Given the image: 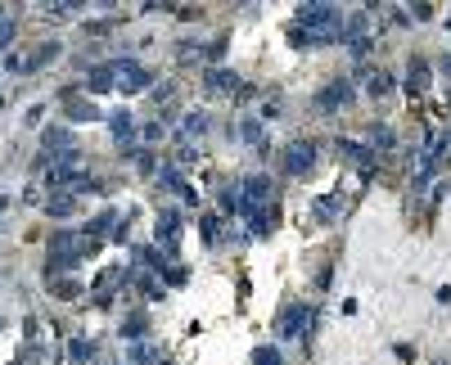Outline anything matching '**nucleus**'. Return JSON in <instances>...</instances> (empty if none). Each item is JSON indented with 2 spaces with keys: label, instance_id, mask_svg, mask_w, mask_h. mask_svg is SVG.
Returning a JSON list of instances; mask_svg holds the SVG:
<instances>
[{
  "label": "nucleus",
  "instance_id": "nucleus-1",
  "mask_svg": "<svg viewBox=\"0 0 451 365\" xmlns=\"http://www.w3.org/2000/svg\"><path fill=\"white\" fill-rule=\"evenodd\" d=\"M298 23L307 27V32H330V36H339L343 9L339 5H325V0H312V5H298Z\"/></svg>",
  "mask_w": 451,
  "mask_h": 365
},
{
  "label": "nucleus",
  "instance_id": "nucleus-2",
  "mask_svg": "<svg viewBox=\"0 0 451 365\" xmlns=\"http://www.w3.org/2000/svg\"><path fill=\"white\" fill-rule=\"evenodd\" d=\"M307 325H312V306L307 302H289L280 311V320H275V334H280V339H303Z\"/></svg>",
  "mask_w": 451,
  "mask_h": 365
},
{
  "label": "nucleus",
  "instance_id": "nucleus-3",
  "mask_svg": "<svg viewBox=\"0 0 451 365\" xmlns=\"http://www.w3.org/2000/svg\"><path fill=\"white\" fill-rule=\"evenodd\" d=\"M352 95H357V91H352V81H348V77H339V81H330L321 95H316V109H321V113L348 109V104H352Z\"/></svg>",
  "mask_w": 451,
  "mask_h": 365
},
{
  "label": "nucleus",
  "instance_id": "nucleus-4",
  "mask_svg": "<svg viewBox=\"0 0 451 365\" xmlns=\"http://www.w3.org/2000/svg\"><path fill=\"white\" fill-rule=\"evenodd\" d=\"M316 167V145L312 140H293L289 149H284V171L289 176H303V171H312Z\"/></svg>",
  "mask_w": 451,
  "mask_h": 365
},
{
  "label": "nucleus",
  "instance_id": "nucleus-5",
  "mask_svg": "<svg viewBox=\"0 0 451 365\" xmlns=\"http://www.w3.org/2000/svg\"><path fill=\"white\" fill-rule=\"evenodd\" d=\"M339 153H343V158H348V162H352V167H357V171H361V176H370V171H375V158H379V153H375V149H366V145H357V140H339Z\"/></svg>",
  "mask_w": 451,
  "mask_h": 365
},
{
  "label": "nucleus",
  "instance_id": "nucleus-6",
  "mask_svg": "<svg viewBox=\"0 0 451 365\" xmlns=\"http://www.w3.org/2000/svg\"><path fill=\"white\" fill-rule=\"evenodd\" d=\"M86 91H91V95L118 91V59H113V63H100V68H91V81H86Z\"/></svg>",
  "mask_w": 451,
  "mask_h": 365
},
{
  "label": "nucleus",
  "instance_id": "nucleus-7",
  "mask_svg": "<svg viewBox=\"0 0 451 365\" xmlns=\"http://www.w3.org/2000/svg\"><path fill=\"white\" fill-rule=\"evenodd\" d=\"M176 239H181V212H176V208H167V212L158 217V244L162 248H176Z\"/></svg>",
  "mask_w": 451,
  "mask_h": 365
},
{
  "label": "nucleus",
  "instance_id": "nucleus-8",
  "mask_svg": "<svg viewBox=\"0 0 451 365\" xmlns=\"http://www.w3.org/2000/svg\"><path fill=\"white\" fill-rule=\"evenodd\" d=\"M59 50H63L59 41H45V45H36V54H32V59H23V72H36V68H45L50 59H59Z\"/></svg>",
  "mask_w": 451,
  "mask_h": 365
},
{
  "label": "nucleus",
  "instance_id": "nucleus-9",
  "mask_svg": "<svg viewBox=\"0 0 451 365\" xmlns=\"http://www.w3.org/2000/svg\"><path fill=\"white\" fill-rule=\"evenodd\" d=\"M248 226H253L257 239H266L271 226H275V208H248Z\"/></svg>",
  "mask_w": 451,
  "mask_h": 365
},
{
  "label": "nucleus",
  "instance_id": "nucleus-10",
  "mask_svg": "<svg viewBox=\"0 0 451 365\" xmlns=\"http://www.w3.org/2000/svg\"><path fill=\"white\" fill-rule=\"evenodd\" d=\"M145 329H149V316L145 311H131L127 320H122V339H131V343H145Z\"/></svg>",
  "mask_w": 451,
  "mask_h": 365
},
{
  "label": "nucleus",
  "instance_id": "nucleus-11",
  "mask_svg": "<svg viewBox=\"0 0 451 365\" xmlns=\"http://www.w3.org/2000/svg\"><path fill=\"white\" fill-rule=\"evenodd\" d=\"M181 136H185V140H199V136H208V113H204V109L185 113V122H181Z\"/></svg>",
  "mask_w": 451,
  "mask_h": 365
},
{
  "label": "nucleus",
  "instance_id": "nucleus-12",
  "mask_svg": "<svg viewBox=\"0 0 451 365\" xmlns=\"http://www.w3.org/2000/svg\"><path fill=\"white\" fill-rule=\"evenodd\" d=\"M406 91H411V95L429 91V63H425V59H411V72H406Z\"/></svg>",
  "mask_w": 451,
  "mask_h": 365
},
{
  "label": "nucleus",
  "instance_id": "nucleus-13",
  "mask_svg": "<svg viewBox=\"0 0 451 365\" xmlns=\"http://www.w3.org/2000/svg\"><path fill=\"white\" fill-rule=\"evenodd\" d=\"M45 149H59V153H72V149H77L72 131H68V127H50V131H45Z\"/></svg>",
  "mask_w": 451,
  "mask_h": 365
},
{
  "label": "nucleus",
  "instance_id": "nucleus-14",
  "mask_svg": "<svg viewBox=\"0 0 451 365\" xmlns=\"http://www.w3.org/2000/svg\"><path fill=\"white\" fill-rule=\"evenodd\" d=\"M222 212H239V217H248V199H244V189H239V185L222 189Z\"/></svg>",
  "mask_w": 451,
  "mask_h": 365
},
{
  "label": "nucleus",
  "instance_id": "nucleus-15",
  "mask_svg": "<svg viewBox=\"0 0 451 365\" xmlns=\"http://www.w3.org/2000/svg\"><path fill=\"white\" fill-rule=\"evenodd\" d=\"M204 81L213 86V91H235V86H244V81H239V77L230 72V68H208V77H204Z\"/></svg>",
  "mask_w": 451,
  "mask_h": 365
},
{
  "label": "nucleus",
  "instance_id": "nucleus-16",
  "mask_svg": "<svg viewBox=\"0 0 451 365\" xmlns=\"http://www.w3.org/2000/svg\"><path fill=\"white\" fill-rule=\"evenodd\" d=\"M366 140H370V145H375V149H392V145H397V136H392V127H383V122H375V127L366 131Z\"/></svg>",
  "mask_w": 451,
  "mask_h": 365
},
{
  "label": "nucleus",
  "instance_id": "nucleus-17",
  "mask_svg": "<svg viewBox=\"0 0 451 365\" xmlns=\"http://www.w3.org/2000/svg\"><path fill=\"white\" fill-rule=\"evenodd\" d=\"M113 136H118V140H131V136H136V118H131V113L127 109H122V113H113Z\"/></svg>",
  "mask_w": 451,
  "mask_h": 365
},
{
  "label": "nucleus",
  "instance_id": "nucleus-18",
  "mask_svg": "<svg viewBox=\"0 0 451 365\" xmlns=\"http://www.w3.org/2000/svg\"><path fill=\"white\" fill-rule=\"evenodd\" d=\"M366 91H370V95H375V100H383V95H388V91H392V72H383V68H379V72H370V81H366Z\"/></svg>",
  "mask_w": 451,
  "mask_h": 365
},
{
  "label": "nucleus",
  "instance_id": "nucleus-19",
  "mask_svg": "<svg viewBox=\"0 0 451 365\" xmlns=\"http://www.w3.org/2000/svg\"><path fill=\"white\" fill-rule=\"evenodd\" d=\"M45 208H50V217H72L77 199H72V194H54V199H50V203H45Z\"/></svg>",
  "mask_w": 451,
  "mask_h": 365
},
{
  "label": "nucleus",
  "instance_id": "nucleus-20",
  "mask_svg": "<svg viewBox=\"0 0 451 365\" xmlns=\"http://www.w3.org/2000/svg\"><path fill=\"white\" fill-rule=\"evenodd\" d=\"M14 36H18V18L14 14H0V50H9Z\"/></svg>",
  "mask_w": 451,
  "mask_h": 365
},
{
  "label": "nucleus",
  "instance_id": "nucleus-21",
  "mask_svg": "<svg viewBox=\"0 0 451 365\" xmlns=\"http://www.w3.org/2000/svg\"><path fill=\"white\" fill-rule=\"evenodd\" d=\"M253 365H284V357L271 348V343H262V348H253Z\"/></svg>",
  "mask_w": 451,
  "mask_h": 365
},
{
  "label": "nucleus",
  "instance_id": "nucleus-22",
  "mask_svg": "<svg viewBox=\"0 0 451 365\" xmlns=\"http://www.w3.org/2000/svg\"><path fill=\"white\" fill-rule=\"evenodd\" d=\"M63 104H68V118H77V122H82V118H100V113H95V104H86V100H63Z\"/></svg>",
  "mask_w": 451,
  "mask_h": 365
},
{
  "label": "nucleus",
  "instance_id": "nucleus-23",
  "mask_svg": "<svg viewBox=\"0 0 451 365\" xmlns=\"http://www.w3.org/2000/svg\"><path fill=\"white\" fill-rule=\"evenodd\" d=\"M217 230H222V217L208 212V217H204V239H208V244H217Z\"/></svg>",
  "mask_w": 451,
  "mask_h": 365
},
{
  "label": "nucleus",
  "instance_id": "nucleus-24",
  "mask_svg": "<svg viewBox=\"0 0 451 365\" xmlns=\"http://www.w3.org/2000/svg\"><path fill=\"white\" fill-rule=\"evenodd\" d=\"M131 361H136V365L153 361V348H149V343H136V348H131Z\"/></svg>",
  "mask_w": 451,
  "mask_h": 365
},
{
  "label": "nucleus",
  "instance_id": "nucleus-25",
  "mask_svg": "<svg viewBox=\"0 0 451 365\" xmlns=\"http://www.w3.org/2000/svg\"><path fill=\"white\" fill-rule=\"evenodd\" d=\"M348 54H352V59H366V54H370V36H361V41H352V45H348Z\"/></svg>",
  "mask_w": 451,
  "mask_h": 365
},
{
  "label": "nucleus",
  "instance_id": "nucleus-26",
  "mask_svg": "<svg viewBox=\"0 0 451 365\" xmlns=\"http://www.w3.org/2000/svg\"><path fill=\"white\" fill-rule=\"evenodd\" d=\"M239 136H244V140H262V122H244V127H239Z\"/></svg>",
  "mask_w": 451,
  "mask_h": 365
},
{
  "label": "nucleus",
  "instance_id": "nucleus-27",
  "mask_svg": "<svg viewBox=\"0 0 451 365\" xmlns=\"http://www.w3.org/2000/svg\"><path fill=\"white\" fill-rule=\"evenodd\" d=\"M131 158H136V167H140V171H153V153H149V149H140V153H131Z\"/></svg>",
  "mask_w": 451,
  "mask_h": 365
},
{
  "label": "nucleus",
  "instance_id": "nucleus-28",
  "mask_svg": "<svg viewBox=\"0 0 451 365\" xmlns=\"http://www.w3.org/2000/svg\"><path fill=\"white\" fill-rule=\"evenodd\" d=\"M162 131H167V122H149V127H145V140H162Z\"/></svg>",
  "mask_w": 451,
  "mask_h": 365
},
{
  "label": "nucleus",
  "instance_id": "nucleus-29",
  "mask_svg": "<svg viewBox=\"0 0 451 365\" xmlns=\"http://www.w3.org/2000/svg\"><path fill=\"white\" fill-rule=\"evenodd\" d=\"M411 14H415V23H429V18H434V5H415Z\"/></svg>",
  "mask_w": 451,
  "mask_h": 365
},
{
  "label": "nucleus",
  "instance_id": "nucleus-30",
  "mask_svg": "<svg viewBox=\"0 0 451 365\" xmlns=\"http://www.w3.org/2000/svg\"><path fill=\"white\" fill-rule=\"evenodd\" d=\"M72 357H77V361H91V348H86L82 339H72Z\"/></svg>",
  "mask_w": 451,
  "mask_h": 365
},
{
  "label": "nucleus",
  "instance_id": "nucleus-31",
  "mask_svg": "<svg viewBox=\"0 0 451 365\" xmlns=\"http://www.w3.org/2000/svg\"><path fill=\"white\" fill-rule=\"evenodd\" d=\"M176 18H185V23H194V18H199V9H194V5H181V9H176Z\"/></svg>",
  "mask_w": 451,
  "mask_h": 365
},
{
  "label": "nucleus",
  "instance_id": "nucleus-32",
  "mask_svg": "<svg viewBox=\"0 0 451 365\" xmlns=\"http://www.w3.org/2000/svg\"><path fill=\"white\" fill-rule=\"evenodd\" d=\"M438 68H443V72L451 77V54H447V59H443V63H438Z\"/></svg>",
  "mask_w": 451,
  "mask_h": 365
},
{
  "label": "nucleus",
  "instance_id": "nucleus-33",
  "mask_svg": "<svg viewBox=\"0 0 451 365\" xmlns=\"http://www.w3.org/2000/svg\"><path fill=\"white\" fill-rule=\"evenodd\" d=\"M158 365H171V361H158Z\"/></svg>",
  "mask_w": 451,
  "mask_h": 365
},
{
  "label": "nucleus",
  "instance_id": "nucleus-34",
  "mask_svg": "<svg viewBox=\"0 0 451 365\" xmlns=\"http://www.w3.org/2000/svg\"><path fill=\"white\" fill-rule=\"evenodd\" d=\"M0 14H5V9H0Z\"/></svg>",
  "mask_w": 451,
  "mask_h": 365
},
{
  "label": "nucleus",
  "instance_id": "nucleus-35",
  "mask_svg": "<svg viewBox=\"0 0 451 365\" xmlns=\"http://www.w3.org/2000/svg\"><path fill=\"white\" fill-rule=\"evenodd\" d=\"M438 365H443V361H438Z\"/></svg>",
  "mask_w": 451,
  "mask_h": 365
}]
</instances>
